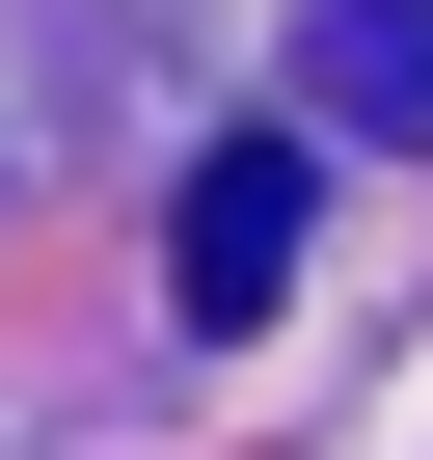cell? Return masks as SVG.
<instances>
[{
  "label": "cell",
  "mask_w": 433,
  "mask_h": 460,
  "mask_svg": "<svg viewBox=\"0 0 433 460\" xmlns=\"http://www.w3.org/2000/svg\"><path fill=\"white\" fill-rule=\"evenodd\" d=\"M163 271H190V325H271L298 298V136H216L163 190Z\"/></svg>",
  "instance_id": "6da1fadb"
},
{
  "label": "cell",
  "mask_w": 433,
  "mask_h": 460,
  "mask_svg": "<svg viewBox=\"0 0 433 460\" xmlns=\"http://www.w3.org/2000/svg\"><path fill=\"white\" fill-rule=\"evenodd\" d=\"M298 109L325 136H433V0H325L298 28Z\"/></svg>",
  "instance_id": "7a4b0ae2"
}]
</instances>
